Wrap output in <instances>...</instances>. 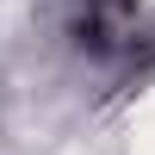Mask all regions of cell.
<instances>
[{"label":"cell","mask_w":155,"mask_h":155,"mask_svg":"<svg viewBox=\"0 0 155 155\" xmlns=\"http://www.w3.org/2000/svg\"><path fill=\"white\" fill-rule=\"evenodd\" d=\"M130 155H155V93L137 106V124H130Z\"/></svg>","instance_id":"obj_1"}]
</instances>
